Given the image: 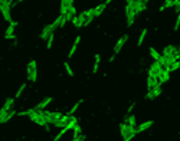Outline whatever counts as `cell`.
Listing matches in <instances>:
<instances>
[{"instance_id": "obj_1", "label": "cell", "mask_w": 180, "mask_h": 141, "mask_svg": "<svg viewBox=\"0 0 180 141\" xmlns=\"http://www.w3.org/2000/svg\"><path fill=\"white\" fill-rule=\"evenodd\" d=\"M10 6H12V2L0 0V12L3 14V17H5L9 23H13V19H12V16H10Z\"/></svg>"}, {"instance_id": "obj_2", "label": "cell", "mask_w": 180, "mask_h": 141, "mask_svg": "<svg viewBox=\"0 0 180 141\" xmlns=\"http://www.w3.org/2000/svg\"><path fill=\"white\" fill-rule=\"evenodd\" d=\"M27 79L32 81V82H36V79H38V70H36V62L35 61H30L27 64Z\"/></svg>"}, {"instance_id": "obj_3", "label": "cell", "mask_w": 180, "mask_h": 141, "mask_svg": "<svg viewBox=\"0 0 180 141\" xmlns=\"http://www.w3.org/2000/svg\"><path fill=\"white\" fill-rule=\"evenodd\" d=\"M163 70L164 69L160 66L159 62H153V65H151L150 69H148V77H153V78H157V79H159V77H160V74Z\"/></svg>"}, {"instance_id": "obj_4", "label": "cell", "mask_w": 180, "mask_h": 141, "mask_svg": "<svg viewBox=\"0 0 180 141\" xmlns=\"http://www.w3.org/2000/svg\"><path fill=\"white\" fill-rule=\"evenodd\" d=\"M30 117V120H32L33 122H36V124H39V125H42V127H46L48 124H46L45 118H43V114H42V111H35Z\"/></svg>"}, {"instance_id": "obj_5", "label": "cell", "mask_w": 180, "mask_h": 141, "mask_svg": "<svg viewBox=\"0 0 180 141\" xmlns=\"http://www.w3.org/2000/svg\"><path fill=\"white\" fill-rule=\"evenodd\" d=\"M146 9H147V2H144V0H135V2H133V10L137 14H140Z\"/></svg>"}, {"instance_id": "obj_6", "label": "cell", "mask_w": 180, "mask_h": 141, "mask_svg": "<svg viewBox=\"0 0 180 141\" xmlns=\"http://www.w3.org/2000/svg\"><path fill=\"white\" fill-rule=\"evenodd\" d=\"M53 32H55V27H53V25H48L43 27V30H42V33H40V39L42 40H48L49 39V36L51 35H53Z\"/></svg>"}, {"instance_id": "obj_7", "label": "cell", "mask_w": 180, "mask_h": 141, "mask_svg": "<svg viewBox=\"0 0 180 141\" xmlns=\"http://www.w3.org/2000/svg\"><path fill=\"white\" fill-rule=\"evenodd\" d=\"M85 20H87V14L84 13H81L79 16H77V17H74V20H72V23L77 26V29H81L82 26H85Z\"/></svg>"}, {"instance_id": "obj_8", "label": "cell", "mask_w": 180, "mask_h": 141, "mask_svg": "<svg viewBox=\"0 0 180 141\" xmlns=\"http://www.w3.org/2000/svg\"><path fill=\"white\" fill-rule=\"evenodd\" d=\"M127 39H128V35H122V38L118 39V42L115 43V46H114V55H117L118 52L121 51V48L124 45H125V42H127Z\"/></svg>"}, {"instance_id": "obj_9", "label": "cell", "mask_w": 180, "mask_h": 141, "mask_svg": "<svg viewBox=\"0 0 180 141\" xmlns=\"http://www.w3.org/2000/svg\"><path fill=\"white\" fill-rule=\"evenodd\" d=\"M179 52H177V48L173 45H169L164 48V51H163V56L164 58H167V56H172V55H177Z\"/></svg>"}, {"instance_id": "obj_10", "label": "cell", "mask_w": 180, "mask_h": 141, "mask_svg": "<svg viewBox=\"0 0 180 141\" xmlns=\"http://www.w3.org/2000/svg\"><path fill=\"white\" fill-rule=\"evenodd\" d=\"M160 94H161V86H156V88H153L151 91H148L146 98H147V99H154V98H157Z\"/></svg>"}, {"instance_id": "obj_11", "label": "cell", "mask_w": 180, "mask_h": 141, "mask_svg": "<svg viewBox=\"0 0 180 141\" xmlns=\"http://www.w3.org/2000/svg\"><path fill=\"white\" fill-rule=\"evenodd\" d=\"M161 83H160V81L157 79V78H153V77H148L147 78V88H148V91H151L153 88H156V86H160Z\"/></svg>"}, {"instance_id": "obj_12", "label": "cell", "mask_w": 180, "mask_h": 141, "mask_svg": "<svg viewBox=\"0 0 180 141\" xmlns=\"http://www.w3.org/2000/svg\"><path fill=\"white\" fill-rule=\"evenodd\" d=\"M120 130H121L122 138H127L130 134H135V133H131V130H130V127H128V124H125V122H121V125H120Z\"/></svg>"}, {"instance_id": "obj_13", "label": "cell", "mask_w": 180, "mask_h": 141, "mask_svg": "<svg viewBox=\"0 0 180 141\" xmlns=\"http://www.w3.org/2000/svg\"><path fill=\"white\" fill-rule=\"evenodd\" d=\"M16 22H13V23H10L9 25V27H7V30H6V33H5V38L6 39H14V27H16Z\"/></svg>"}, {"instance_id": "obj_14", "label": "cell", "mask_w": 180, "mask_h": 141, "mask_svg": "<svg viewBox=\"0 0 180 141\" xmlns=\"http://www.w3.org/2000/svg\"><path fill=\"white\" fill-rule=\"evenodd\" d=\"M51 101H52V98H49V96H48V98H45L42 102H39L38 105L35 107V111H43V109L48 107V104L51 102Z\"/></svg>"}, {"instance_id": "obj_15", "label": "cell", "mask_w": 180, "mask_h": 141, "mask_svg": "<svg viewBox=\"0 0 180 141\" xmlns=\"http://www.w3.org/2000/svg\"><path fill=\"white\" fill-rule=\"evenodd\" d=\"M153 125V121H147V122H143L141 125H138L137 128H135V133H143V131H146L148 130L150 127Z\"/></svg>"}, {"instance_id": "obj_16", "label": "cell", "mask_w": 180, "mask_h": 141, "mask_svg": "<svg viewBox=\"0 0 180 141\" xmlns=\"http://www.w3.org/2000/svg\"><path fill=\"white\" fill-rule=\"evenodd\" d=\"M45 114H46L48 117H51V118H52V120H53L55 122L59 121V120L62 118V114H61V112H51V111H45Z\"/></svg>"}, {"instance_id": "obj_17", "label": "cell", "mask_w": 180, "mask_h": 141, "mask_svg": "<svg viewBox=\"0 0 180 141\" xmlns=\"http://www.w3.org/2000/svg\"><path fill=\"white\" fill-rule=\"evenodd\" d=\"M14 115H16V111H14V109L9 111L6 115H5V118H2V120H0V124H5V122H7L9 120H12V118H13Z\"/></svg>"}, {"instance_id": "obj_18", "label": "cell", "mask_w": 180, "mask_h": 141, "mask_svg": "<svg viewBox=\"0 0 180 141\" xmlns=\"http://www.w3.org/2000/svg\"><path fill=\"white\" fill-rule=\"evenodd\" d=\"M137 16H138V14H137V13H135L134 10L131 9V13H130L128 16H127V25H128V26H133V23H134V20H135V17H137Z\"/></svg>"}, {"instance_id": "obj_19", "label": "cell", "mask_w": 180, "mask_h": 141, "mask_svg": "<svg viewBox=\"0 0 180 141\" xmlns=\"http://www.w3.org/2000/svg\"><path fill=\"white\" fill-rule=\"evenodd\" d=\"M108 3H109V2H105V3H103V5H99V6L94 7V10H95V17H96V16H99V14L104 12V9L107 7V5H108Z\"/></svg>"}, {"instance_id": "obj_20", "label": "cell", "mask_w": 180, "mask_h": 141, "mask_svg": "<svg viewBox=\"0 0 180 141\" xmlns=\"http://www.w3.org/2000/svg\"><path fill=\"white\" fill-rule=\"evenodd\" d=\"M77 124H78V122H77V118L71 115V120H69V122H68V125L65 127V130H66V131H69V130H74Z\"/></svg>"}, {"instance_id": "obj_21", "label": "cell", "mask_w": 180, "mask_h": 141, "mask_svg": "<svg viewBox=\"0 0 180 141\" xmlns=\"http://www.w3.org/2000/svg\"><path fill=\"white\" fill-rule=\"evenodd\" d=\"M79 40H81V36H77V39H75V42H74V45H72V48H71V51H69V58H72L74 56V53H75V51H77V46H78V43H79Z\"/></svg>"}, {"instance_id": "obj_22", "label": "cell", "mask_w": 180, "mask_h": 141, "mask_svg": "<svg viewBox=\"0 0 180 141\" xmlns=\"http://www.w3.org/2000/svg\"><path fill=\"white\" fill-rule=\"evenodd\" d=\"M169 78H170V74H169L167 70H163L160 74V77H159V81H160V83L166 82V81H169Z\"/></svg>"}, {"instance_id": "obj_23", "label": "cell", "mask_w": 180, "mask_h": 141, "mask_svg": "<svg viewBox=\"0 0 180 141\" xmlns=\"http://www.w3.org/2000/svg\"><path fill=\"white\" fill-rule=\"evenodd\" d=\"M150 55H151V58L154 59V62H157L159 59L161 58V55L159 53V52L156 51V49H153V48H150Z\"/></svg>"}, {"instance_id": "obj_24", "label": "cell", "mask_w": 180, "mask_h": 141, "mask_svg": "<svg viewBox=\"0 0 180 141\" xmlns=\"http://www.w3.org/2000/svg\"><path fill=\"white\" fill-rule=\"evenodd\" d=\"M146 35H147V29H143L141 33H140V38H138V46H141L143 45V42H144V38H146Z\"/></svg>"}, {"instance_id": "obj_25", "label": "cell", "mask_w": 180, "mask_h": 141, "mask_svg": "<svg viewBox=\"0 0 180 141\" xmlns=\"http://www.w3.org/2000/svg\"><path fill=\"white\" fill-rule=\"evenodd\" d=\"M99 62H101V56H99V55L96 53V55H95V62H94V72H96V70H98Z\"/></svg>"}, {"instance_id": "obj_26", "label": "cell", "mask_w": 180, "mask_h": 141, "mask_svg": "<svg viewBox=\"0 0 180 141\" xmlns=\"http://www.w3.org/2000/svg\"><path fill=\"white\" fill-rule=\"evenodd\" d=\"M81 104H82V99H81V101H78V102L75 104V105H74V107H72V108H71V111H69V112H68V115H72V114H74V112H77V109L79 108V105H81Z\"/></svg>"}, {"instance_id": "obj_27", "label": "cell", "mask_w": 180, "mask_h": 141, "mask_svg": "<svg viewBox=\"0 0 180 141\" xmlns=\"http://www.w3.org/2000/svg\"><path fill=\"white\" fill-rule=\"evenodd\" d=\"M81 135V127H79V124L75 125V128H74V138H77Z\"/></svg>"}, {"instance_id": "obj_28", "label": "cell", "mask_w": 180, "mask_h": 141, "mask_svg": "<svg viewBox=\"0 0 180 141\" xmlns=\"http://www.w3.org/2000/svg\"><path fill=\"white\" fill-rule=\"evenodd\" d=\"M25 89H26V83H22V86L19 88V91L16 92V98H19V96L23 94V91H25Z\"/></svg>"}, {"instance_id": "obj_29", "label": "cell", "mask_w": 180, "mask_h": 141, "mask_svg": "<svg viewBox=\"0 0 180 141\" xmlns=\"http://www.w3.org/2000/svg\"><path fill=\"white\" fill-rule=\"evenodd\" d=\"M68 13V7L65 6L64 3H61V16H65Z\"/></svg>"}, {"instance_id": "obj_30", "label": "cell", "mask_w": 180, "mask_h": 141, "mask_svg": "<svg viewBox=\"0 0 180 141\" xmlns=\"http://www.w3.org/2000/svg\"><path fill=\"white\" fill-rule=\"evenodd\" d=\"M53 39H55V36H53V35H51V36H49V39H48V45H46V48H48V49H51V48H52V45H53Z\"/></svg>"}, {"instance_id": "obj_31", "label": "cell", "mask_w": 180, "mask_h": 141, "mask_svg": "<svg viewBox=\"0 0 180 141\" xmlns=\"http://www.w3.org/2000/svg\"><path fill=\"white\" fill-rule=\"evenodd\" d=\"M65 133H66V130H65V128H62V130H61V131H59V134L56 135L55 138H53V141H59V140H61V137H62V135H64Z\"/></svg>"}, {"instance_id": "obj_32", "label": "cell", "mask_w": 180, "mask_h": 141, "mask_svg": "<svg viewBox=\"0 0 180 141\" xmlns=\"http://www.w3.org/2000/svg\"><path fill=\"white\" fill-rule=\"evenodd\" d=\"M179 68H180V61H177V62H174V64L170 66V72H173V70L179 69Z\"/></svg>"}, {"instance_id": "obj_33", "label": "cell", "mask_w": 180, "mask_h": 141, "mask_svg": "<svg viewBox=\"0 0 180 141\" xmlns=\"http://www.w3.org/2000/svg\"><path fill=\"white\" fill-rule=\"evenodd\" d=\"M163 7L166 9V7H174V0H167L164 5H163Z\"/></svg>"}, {"instance_id": "obj_34", "label": "cell", "mask_w": 180, "mask_h": 141, "mask_svg": "<svg viewBox=\"0 0 180 141\" xmlns=\"http://www.w3.org/2000/svg\"><path fill=\"white\" fill-rule=\"evenodd\" d=\"M65 69H66V72H68V75H74V72H72V69H71V66H69V64L68 62H65Z\"/></svg>"}, {"instance_id": "obj_35", "label": "cell", "mask_w": 180, "mask_h": 141, "mask_svg": "<svg viewBox=\"0 0 180 141\" xmlns=\"http://www.w3.org/2000/svg\"><path fill=\"white\" fill-rule=\"evenodd\" d=\"M174 7H176L177 13H180V0H174Z\"/></svg>"}, {"instance_id": "obj_36", "label": "cell", "mask_w": 180, "mask_h": 141, "mask_svg": "<svg viewBox=\"0 0 180 141\" xmlns=\"http://www.w3.org/2000/svg\"><path fill=\"white\" fill-rule=\"evenodd\" d=\"M92 20H94V16H88V17H87V20H85V26H88L91 22H92Z\"/></svg>"}, {"instance_id": "obj_37", "label": "cell", "mask_w": 180, "mask_h": 141, "mask_svg": "<svg viewBox=\"0 0 180 141\" xmlns=\"http://www.w3.org/2000/svg\"><path fill=\"white\" fill-rule=\"evenodd\" d=\"M74 141H85V135H79V137H77V138H74Z\"/></svg>"}, {"instance_id": "obj_38", "label": "cell", "mask_w": 180, "mask_h": 141, "mask_svg": "<svg viewBox=\"0 0 180 141\" xmlns=\"http://www.w3.org/2000/svg\"><path fill=\"white\" fill-rule=\"evenodd\" d=\"M26 115H29L27 109H26V111H20V112H19V117H26Z\"/></svg>"}, {"instance_id": "obj_39", "label": "cell", "mask_w": 180, "mask_h": 141, "mask_svg": "<svg viewBox=\"0 0 180 141\" xmlns=\"http://www.w3.org/2000/svg\"><path fill=\"white\" fill-rule=\"evenodd\" d=\"M133 109H134V104H131V105H130V108H128V112H131V111H133Z\"/></svg>"}, {"instance_id": "obj_40", "label": "cell", "mask_w": 180, "mask_h": 141, "mask_svg": "<svg viewBox=\"0 0 180 141\" xmlns=\"http://www.w3.org/2000/svg\"><path fill=\"white\" fill-rule=\"evenodd\" d=\"M177 52H179V55H180V46H179V48H177Z\"/></svg>"}]
</instances>
